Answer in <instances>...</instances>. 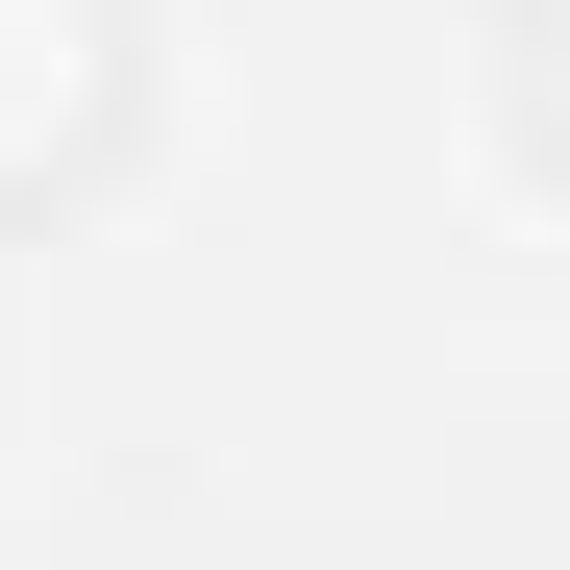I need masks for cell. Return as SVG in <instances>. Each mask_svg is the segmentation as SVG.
<instances>
[{"mask_svg":"<svg viewBox=\"0 0 570 570\" xmlns=\"http://www.w3.org/2000/svg\"><path fill=\"white\" fill-rule=\"evenodd\" d=\"M100 100H125V0H0V199L100 149Z\"/></svg>","mask_w":570,"mask_h":570,"instance_id":"6da1fadb","label":"cell"},{"mask_svg":"<svg viewBox=\"0 0 570 570\" xmlns=\"http://www.w3.org/2000/svg\"><path fill=\"white\" fill-rule=\"evenodd\" d=\"M521 75H546V125H570V0H521Z\"/></svg>","mask_w":570,"mask_h":570,"instance_id":"7a4b0ae2","label":"cell"}]
</instances>
